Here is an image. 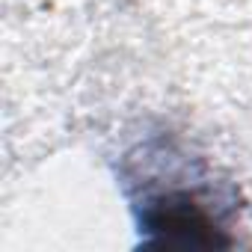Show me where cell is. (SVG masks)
Returning <instances> with one entry per match:
<instances>
[{
  "label": "cell",
  "instance_id": "cell-1",
  "mask_svg": "<svg viewBox=\"0 0 252 252\" xmlns=\"http://www.w3.org/2000/svg\"><path fill=\"white\" fill-rule=\"evenodd\" d=\"M122 187L137 214V225L149 231L184 234V243H202L205 231L211 246L228 243L217 231L225 228L228 202L222 199L214 175L202 158H193L178 137L152 134L122 158Z\"/></svg>",
  "mask_w": 252,
  "mask_h": 252
}]
</instances>
